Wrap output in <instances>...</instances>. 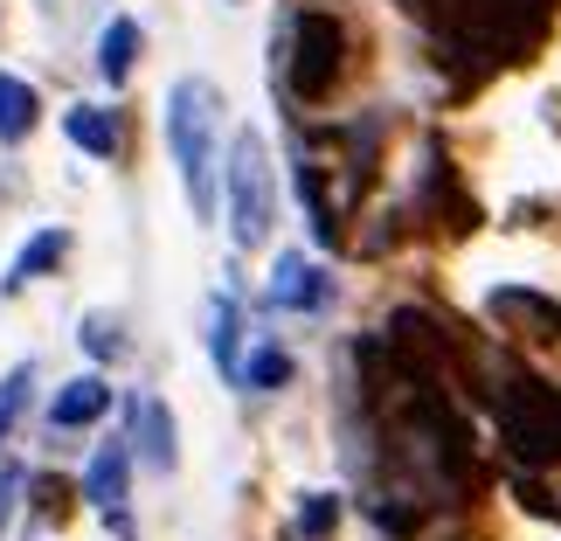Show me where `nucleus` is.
<instances>
[{
	"label": "nucleus",
	"mask_w": 561,
	"mask_h": 541,
	"mask_svg": "<svg viewBox=\"0 0 561 541\" xmlns=\"http://www.w3.org/2000/svg\"><path fill=\"white\" fill-rule=\"evenodd\" d=\"M133 451L153 472H174V459H181V444H174V409H167L160 396H139L133 403Z\"/></svg>",
	"instance_id": "obj_7"
},
{
	"label": "nucleus",
	"mask_w": 561,
	"mask_h": 541,
	"mask_svg": "<svg viewBox=\"0 0 561 541\" xmlns=\"http://www.w3.org/2000/svg\"><path fill=\"white\" fill-rule=\"evenodd\" d=\"M62 250H70V236H62V229H35L28 244H21V257H14V271H8V292H21V285H35V278H49V264H62Z\"/></svg>",
	"instance_id": "obj_11"
},
{
	"label": "nucleus",
	"mask_w": 561,
	"mask_h": 541,
	"mask_svg": "<svg viewBox=\"0 0 561 541\" xmlns=\"http://www.w3.org/2000/svg\"><path fill=\"white\" fill-rule=\"evenodd\" d=\"M104 409H112V382H104V375H77V382H62V388H56V403H49V430H83V424H98Z\"/></svg>",
	"instance_id": "obj_8"
},
{
	"label": "nucleus",
	"mask_w": 561,
	"mask_h": 541,
	"mask_svg": "<svg viewBox=\"0 0 561 541\" xmlns=\"http://www.w3.org/2000/svg\"><path fill=\"white\" fill-rule=\"evenodd\" d=\"M28 382H35V368H28V361H21V368H14L8 382H0V438H8V430H14L21 403H28Z\"/></svg>",
	"instance_id": "obj_16"
},
{
	"label": "nucleus",
	"mask_w": 561,
	"mask_h": 541,
	"mask_svg": "<svg viewBox=\"0 0 561 541\" xmlns=\"http://www.w3.org/2000/svg\"><path fill=\"white\" fill-rule=\"evenodd\" d=\"M500 430L527 465H554L561 459V396L541 375H513L500 388Z\"/></svg>",
	"instance_id": "obj_3"
},
{
	"label": "nucleus",
	"mask_w": 561,
	"mask_h": 541,
	"mask_svg": "<svg viewBox=\"0 0 561 541\" xmlns=\"http://www.w3.org/2000/svg\"><path fill=\"white\" fill-rule=\"evenodd\" d=\"M236 375H243V388H285L291 382V354L285 348H256Z\"/></svg>",
	"instance_id": "obj_15"
},
{
	"label": "nucleus",
	"mask_w": 561,
	"mask_h": 541,
	"mask_svg": "<svg viewBox=\"0 0 561 541\" xmlns=\"http://www.w3.org/2000/svg\"><path fill=\"white\" fill-rule=\"evenodd\" d=\"M222 202H229V236L243 250H256L271 236V215H277V181H271V154L256 133H236L229 146V167H222Z\"/></svg>",
	"instance_id": "obj_2"
},
{
	"label": "nucleus",
	"mask_w": 561,
	"mask_h": 541,
	"mask_svg": "<svg viewBox=\"0 0 561 541\" xmlns=\"http://www.w3.org/2000/svg\"><path fill=\"white\" fill-rule=\"evenodd\" d=\"M548 14H554V0H479L471 29H479V49H492V56H527L541 42Z\"/></svg>",
	"instance_id": "obj_5"
},
{
	"label": "nucleus",
	"mask_w": 561,
	"mask_h": 541,
	"mask_svg": "<svg viewBox=\"0 0 561 541\" xmlns=\"http://www.w3.org/2000/svg\"><path fill=\"white\" fill-rule=\"evenodd\" d=\"M125 480H133V451H125V444H104L98 459H91V472H83V500L104 507V514H118Z\"/></svg>",
	"instance_id": "obj_9"
},
{
	"label": "nucleus",
	"mask_w": 561,
	"mask_h": 541,
	"mask_svg": "<svg viewBox=\"0 0 561 541\" xmlns=\"http://www.w3.org/2000/svg\"><path fill=\"white\" fill-rule=\"evenodd\" d=\"M83 348H91V354L104 361V354H118V348H125V334H118V327H112V319H104V313H98V319H83Z\"/></svg>",
	"instance_id": "obj_18"
},
{
	"label": "nucleus",
	"mask_w": 561,
	"mask_h": 541,
	"mask_svg": "<svg viewBox=\"0 0 561 541\" xmlns=\"http://www.w3.org/2000/svg\"><path fill=\"white\" fill-rule=\"evenodd\" d=\"M208 354H215V368H243V313H236V298H215L208 306Z\"/></svg>",
	"instance_id": "obj_13"
},
{
	"label": "nucleus",
	"mask_w": 561,
	"mask_h": 541,
	"mask_svg": "<svg viewBox=\"0 0 561 541\" xmlns=\"http://www.w3.org/2000/svg\"><path fill=\"white\" fill-rule=\"evenodd\" d=\"M62 133H70L83 154H98V160H112V154H118V119L104 112V104H77V112L62 119Z\"/></svg>",
	"instance_id": "obj_12"
},
{
	"label": "nucleus",
	"mask_w": 561,
	"mask_h": 541,
	"mask_svg": "<svg viewBox=\"0 0 561 541\" xmlns=\"http://www.w3.org/2000/svg\"><path fill=\"white\" fill-rule=\"evenodd\" d=\"M333 298V278L312 264V257H277V271H271V306H285V313H319Z\"/></svg>",
	"instance_id": "obj_6"
},
{
	"label": "nucleus",
	"mask_w": 561,
	"mask_h": 541,
	"mask_svg": "<svg viewBox=\"0 0 561 541\" xmlns=\"http://www.w3.org/2000/svg\"><path fill=\"white\" fill-rule=\"evenodd\" d=\"M333 528H340V500H333V493H312V500L298 507V534L319 541V534H333Z\"/></svg>",
	"instance_id": "obj_17"
},
{
	"label": "nucleus",
	"mask_w": 561,
	"mask_h": 541,
	"mask_svg": "<svg viewBox=\"0 0 561 541\" xmlns=\"http://www.w3.org/2000/svg\"><path fill=\"white\" fill-rule=\"evenodd\" d=\"M133 63H139V21L133 14H112V21H104V35H98L104 83H125V77H133Z\"/></svg>",
	"instance_id": "obj_10"
},
{
	"label": "nucleus",
	"mask_w": 561,
	"mask_h": 541,
	"mask_svg": "<svg viewBox=\"0 0 561 541\" xmlns=\"http://www.w3.org/2000/svg\"><path fill=\"white\" fill-rule=\"evenodd\" d=\"M340 63H347V35H340V21L306 8L298 29H291V91L298 98H327L333 77H340Z\"/></svg>",
	"instance_id": "obj_4"
},
{
	"label": "nucleus",
	"mask_w": 561,
	"mask_h": 541,
	"mask_svg": "<svg viewBox=\"0 0 561 541\" xmlns=\"http://www.w3.org/2000/svg\"><path fill=\"white\" fill-rule=\"evenodd\" d=\"M35 119H42L35 91H28V83H21L14 70H0V139H28V133H35Z\"/></svg>",
	"instance_id": "obj_14"
},
{
	"label": "nucleus",
	"mask_w": 561,
	"mask_h": 541,
	"mask_svg": "<svg viewBox=\"0 0 561 541\" xmlns=\"http://www.w3.org/2000/svg\"><path fill=\"white\" fill-rule=\"evenodd\" d=\"M14 486H21V472H0V528L14 521Z\"/></svg>",
	"instance_id": "obj_19"
},
{
	"label": "nucleus",
	"mask_w": 561,
	"mask_h": 541,
	"mask_svg": "<svg viewBox=\"0 0 561 541\" xmlns=\"http://www.w3.org/2000/svg\"><path fill=\"white\" fill-rule=\"evenodd\" d=\"M167 146H174V167H181V188L194 215H215V91L202 77H181L174 98H167Z\"/></svg>",
	"instance_id": "obj_1"
}]
</instances>
